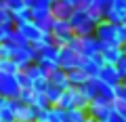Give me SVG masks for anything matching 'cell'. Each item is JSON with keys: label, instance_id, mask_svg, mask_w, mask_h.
<instances>
[{"label": "cell", "instance_id": "obj_36", "mask_svg": "<svg viewBox=\"0 0 126 122\" xmlns=\"http://www.w3.org/2000/svg\"><path fill=\"white\" fill-rule=\"evenodd\" d=\"M15 76H17V82H19V86H21V88H32V78L27 76L23 70H21V72H17Z\"/></svg>", "mask_w": 126, "mask_h": 122}, {"label": "cell", "instance_id": "obj_25", "mask_svg": "<svg viewBox=\"0 0 126 122\" xmlns=\"http://www.w3.org/2000/svg\"><path fill=\"white\" fill-rule=\"evenodd\" d=\"M23 72H25L27 76L32 78V82H34V80H38V78H46V76H48V72H46V70L42 68V65L38 63V61H36V63H32V65H27V68L23 70Z\"/></svg>", "mask_w": 126, "mask_h": 122}, {"label": "cell", "instance_id": "obj_29", "mask_svg": "<svg viewBox=\"0 0 126 122\" xmlns=\"http://www.w3.org/2000/svg\"><path fill=\"white\" fill-rule=\"evenodd\" d=\"M97 80H99V78H97ZM99 97L101 99H105V101H116V88H113V86H107L105 84V82H101L99 80Z\"/></svg>", "mask_w": 126, "mask_h": 122}, {"label": "cell", "instance_id": "obj_21", "mask_svg": "<svg viewBox=\"0 0 126 122\" xmlns=\"http://www.w3.org/2000/svg\"><path fill=\"white\" fill-rule=\"evenodd\" d=\"M80 93L84 95L86 101H93L94 97H99V80H97V78H88V80L80 86Z\"/></svg>", "mask_w": 126, "mask_h": 122}, {"label": "cell", "instance_id": "obj_45", "mask_svg": "<svg viewBox=\"0 0 126 122\" xmlns=\"http://www.w3.org/2000/svg\"><path fill=\"white\" fill-rule=\"evenodd\" d=\"M4 101H6L4 97H0V109H2V105H4Z\"/></svg>", "mask_w": 126, "mask_h": 122}, {"label": "cell", "instance_id": "obj_2", "mask_svg": "<svg viewBox=\"0 0 126 122\" xmlns=\"http://www.w3.org/2000/svg\"><path fill=\"white\" fill-rule=\"evenodd\" d=\"M69 46H72L80 57H94V55H101V49H103L101 40L94 36V34L93 36H76Z\"/></svg>", "mask_w": 126, "mask_h": 122}, {"label": "cell", "instance_id": "obj_47", "mask_svg": "<svg viewBox=\"0 0 126 122\" xmlns=\"http://www.w3.org/2000/svg\"><path fill=\"white\" fill-rule=\"evenodd\" d=\"M122 51H124V55H126V44H122Z\"/></svg>", "mask_w": 126, "mask_h": 122}, {"label": "cell", "instance_id": "obj_41", "mask_svg": "<svg viewBox=\"0 0 126 122\" xmlns=\"http://www.w3.org/2000/svg\"><path fill=\"white\" fill-rule=\"evenodd\" d=\"M0 57H13V46L2 42V46H0Z\"/></svg>", "mask_w": 126, "mask_h": 122}, {"label": "cell", "instance_id": "obj_27", "mask_svg": "<svg viewBox=\"0 0 126 122\" xmlns=\"http://www.w3.org/2000/svg\"><path fill=\"white\" fill-rule=\"evenodd\" d=\"M30 21H32V11L27 9V6H23L21 11L13 13V25H15V27L23 25V23H30Z\"/></svg>", "mask_w": 126, "mask_h": 122}, {"label": "cell", "instance_id": "obj_11", "mask_svg": "<svg viewBox=\"0 0 126 122\" xmlns=\"http://www.w3.org/2000/svg\"><path fill=\"white\" fill-rule=\"evenodd\" d=\"M105 19L116 25L126 23V0H111V6L105 13Z\"/></svg>", "mask_w": 126, "mask_h": 122}, {"label": "cell", "instance_id": "obj_35", "mask_svg": "<svg viewBox=\"0 0 126 122\" xmlns=\"http://www.w3.org/2000/svg\"><path fill=\"white\" fill-rule=\"evenodd\" d=\"M48 88V76L46 78H38V80L32 82V90H36V93H44Z\"/></svg>", "mask_w": 126, "mask_h": 122}, {"label": "cell", "instance_id": "obj_33", "mask_svg": "<svg viewBox=\"0 0 126 122\" xmlns=\"http://www.w3.org/2000/svg\"><path fill=\"white\" fill-rule=\"evenodd\" d=\"M0 25H13V13L0 4Z\"/></svg>", "mask_w": 126, "mask_h": 122}, {"label": "cell", "instance_id": "obj_43", "mask_svg": "<svg viewBox=\"0 0 126 122\" xmlns=\"http://www.w3.org/2000/svg\"><path fill=\"white\" fill-rule=\"evenodd\" d=\"M105 122H126V120H124V118H122V116H118L116 112H111V114H109V118H107V120H105Z\"/></svg>", "mask_w": 126, "mask_h": 122}, {"label": "cell", "instance_id": "obj_48", "mask_svg": "<svg viewBox=\"0 0 126 122\" xmlns=\"http://www.w3.org/2000/svg\"><path fill=\"white\" fill-rule=\"evenodd\" d=\"M50 2H57V0H50Z\"/></svg>", "mask_w": 126, "mask_h": 122}, {"label": "cell", "instance_id": "obj_12", "mask_svg": "<svg viewBox=\"0 0 126 122\" xmlns=\"http://www.w3.org/2000/svg\"><path fill=\"white\" fill-rule=\"evenodd\" d=\"M19 32H21V36L25 38V42L27 44H40V40H42V36H44V32H40L38 30V25L34 21H30V23H23V25H19L17 27Z\"/></svg>", "mask_w": 126, "mask_h": 122}, {"label": "cell", "instance_id": "obj_19", "mask_svg": "<svg viewBox=\"0 0 126 122\" xmlns=\"http://www.w3.org/2000/svg\"><path fill=\"white\" fill-rule=\"evenodd\" d=\"M17 105H19V99H6L2 109H0V120L17 122Z\"/></svg>", "mask_w": 126, "mask_h": 122}, {"label": "cell", "instance_id": "obj_39", "mask_svg": "<svg viewBox=\"0 0 126 122\" xmlns=\"http://www.w3.org/2000/svg\"><path fill=\"white\" fill-rule=\"evenodd\" d=\"M113 112L126 120V103H122V101H118V99H116V101H113Z\"/></svg>", "mask_w": 126, "mask_h": 122}, {"label": "cell", "instance_id": "obj_42", "mask_svg": "<svg viewBox=\"0 0 126 122\" xmlns=\"http://www.w3.org/2000/svg\"><path fill=\"white\" fill-rule=\"evenodd\" d=\"M13 27H15V25H0V40H2V42L9 38V34H11Z\"/></svg>", "mask_w": 126, "mask_h": 122}, {"label": "cell", "instance_id": "obj_51", "mask_svg": "<svg viewBox=\"0 0 126 122\" xmlns=\"http://www.w3.org/2000/svg\"><path fill=\"white\" fill-rule=\"evenodd\" d=\"M124 84H126V80H124Z\"/></svg>", "mask_w": 126, "mask_h": 122}, {"label": "cell", "instance_id": "obj_8", "mask_svg": "<svg viewBox=\"0 0 126 122\" xmlns=\"http://www.w3.org/2000/svg\"><path fill=\"white\" fill-rule=\"evenodd\" d=\"M19 90H21V86H19L15 74H0V97H4V99H17Z\"/></svg>", "mask_w": 126, "mask_h": 122}, {"label": "cell", "instance_id": "obj_20", "mask_svg": "<svg viewBox=\"0 0 126 122\" xmlns=\"http://www.w3.org/2000/svg\"><path fill=\"white\" fill-rule=\"evenodd\" d=\"M38 118V109L34 105H27V103H21L19 101L17 105V122H36Z\"/></svg>", "mask_w": 126, "mask_h": 122}, {"label": "cell", "instance_id": "obj_3", "mask_svg": "<svg viewBox=\"0 0 126 122\" xmlns=\"http://www.w3.org/2000/svg\"><path fill=\"white\" fill-rule=\"evenodd\" d=\"M88 105V101L84 99V95L80 93V88L78 86H67V88L63 90V95H61V99H59V103H57V107H61V109H74V107H86Z\"/></svg>", "mask_w": 126, "mask_h": 122}, {"label": "cell", "instance_id": "obj_7", "mask_svg": "<svg viewBox=\"0 0 126 122\" xmlns=\"http://www.w3.org/2000/svg\"><path fill=\"white\" fill-rule=\"evenodd\" d=\"M13 61L19 65V70H25L27 65L38 61V51L32 44H23V46H15L13 49Z\"/></svg>", "mask_w": 126, "mask_h": 122}, {"label": "cell", "instance_id": "obj_24", "mask_svg": "<svg viewBox=\"0 0 126 122\" xmlns=\"http://www.w3.org/2000/svg\"><path fill=\"white\" fill-rule=\"evenodd\" d=\"M86 118H88L86 107H74L65 112V122H86Z\"/></svg>", "mask_w": 126, "mask_h": 122}, {"label": "cell", "instance_id": "obj_15", "mask_svg": "<svg viewBox=\"0 0 126 122\" xmlns=\"http://www.w3.org/2000/svg\"><path fill=\"white\" fill-rule=\"evenodd\" d=\"M97 78H99L101 82H105L107 86H113V88H116L118 84H122V76H120V72H118L116 65H103Z\"/></svg>", "mask_w": 126, "mask_h": 122}, {"label": "cell", "instance_id": "obj_13", "mask_svg": "<svg viewBox=\"0 0 126 122\" xmlns=\"http://www.w3.org/2000/svg\"><path fill=\"white\" fill-rule=\"evenodd\" d=\"M36 122H65V109L50 105L46 109H38V118Z\"/></svg>", "mask_w": 126, "mask_h": 122}, {"label": "cell", "instance_id": "obj_38", "mask_svg": "<svg viewBox=\"0 0 126 122\" xmlns=\"http://www.w3.org/2000/svg\"><path fill=\"white\" fill-rule=\"evenodd\" d=\"M116 99L122 101V103H126V84H124V82L116 86Z\"/></svg>", "mask_w": 126, "mask_h": 122}, {"label": "cell", "instance_id": "obj_37", "mask_svg": "<svg viewBox=\"0 0 126 122\" xmlns=\"http://www.w3.org/2000/svg\"><path fill=\"white\" fill-rule=\"evenodd\" d=\"M32 97H34V90H32V88H21L17 99L21 101V103H27V105H30V103H32Z\"/></svg>", "mask_w": 126, "mask_h": 122}, {"label": "cell", "instance_id": "obj_26", "mask_svg": "<svg viewBox=\"0 0 126 122\" xmlns=\"http://www.w3.org/2000/svg\"><path fill=\"white\" fill-rule=\"evenodd\" d=\"M17 72H21V70L13 61V57H0V74H17Z\"/></svg>", "mask_w": 126, "mask_h": 122}, {"label": "cell", "instance_id": "obj_14", "mask_svg": "<svg viewBox=\"0 0 126 122\" xmlns=\"http://www.w3.org/2000/svg\"><path fill=\"white\" fill-rule=\"evenodd\" d=\"M103 65L105 63H103V59H101V55H94V57H82L80 70L88 74V78H97Z\"/></svg>", "mask_w": 126, "mask_h": 122}, {"label": "cell", "instance_id": "obj_23", "mask_svg": "<svg viewBox=\"0 0 126 122\" xmlns=\"http://www.w3.org/2000/svg\"><path fill=\"white\" fill-rule=\"evenodd\" d=\"M88 80V74L86 72H82L80 68H74V70H67V82H69V86H78L80 88L84 82Z\"/></svg>", "mask_w": 126, "mask_h": 122}, {"label": "cell", "instance_id": "obj_18", "mask_svg": "<svg viewBox=\"0 0 126 122\" xmlns=\"http://www.w3.org/2000/svg\"><path fill=\"white\" fill-rule=\"evenodd\" d=\"M59 49L61 46H57L55 42H50V44H42L38 51V61H55L57 63V59H59Z\"/></svg>", "mask_w": 126, "mask_h": 122}, {"label": "cell", "instance_id": "obj_16", "mask_svg": "<svg viewBox=\"0 0 126 122\" xmlns=\"http://www.w3.org/2000/svg\"><path fill=\"white\" fill-rule=\"evenodd\" d=\"M122 57H124V51H122L120 44H109L101 49V59H103L105 65H116Z\"/></svg>", "mask_w": 126, "mask_h": 122}, {"label": "cell", "instance_id": "obj_4", "mask_svg": "<svg viewBox=\"0 0 126 122\" xmlns=\"http://www.w3.org/2000/svg\"><path fill=\"white\" fill-rule=\"evenodd\" d=\"M94 36L101 40V44L103 46H109V44H120V36H118V25L111 21H107V19H103V21L97 23V27H94ZM122 46V44H120Z\"/></svg>", "mask_w": 126, "mask_h": 122}, {"label": "cell", "instance_id": "obj_40", "mask_svg": "<svg viewBox=\"0 0 126 122\" xmlns=\"http://www.w3.org/2000/svg\"><path fill=\"white\" fill-rule=\"evenodd\" d=\"M116 68H118V72H120V76H122V82H124L126 80V55L116 63Z\"/></svg>", "mask_w": 126, "mask_h": 122}, {"label": "cell", "instance_id": "obj_31", "mask_svg": "<svg viewBox=\"0 0 126 122\" xmlns=\"http://www.w3.org/2000/svg\"><path fill=\"white\" fill-rule=\"evenodd\" d=\"M30 105H34L36 109H46V107H50L46 95H44V93H36V90H34V97H32V103H30Z\"/></svg>", "mask_w": 126, "mask_h": 122}, {"label": "cell", "instance_id": "obj_5", "mask_svg": "<svg viewBox=\"0 0 126 122\" xmlns=\"http://www.w3.org/2000/svg\"><path fill=\"white\" fill-rule=\"evenodd\" d=\"M86 112H88V118H94V120H99V122H105L109 118V114L113 112V103L111 101L101 99V97H94L93 101H88Z\"/></svg>", "mask_w": 126, "mask_h": 122}, {"label": "cell", "instance_id": "obj_6", "mask_svg": "<svg viewBox=\"0 0 126 122\" xmlns=\"http://www.w3.org/2000/svg\"><path fill=\"white\" fill-rule=\"evenodd\" d=\"M50 34H53V40H55L57 46H69L74 42V38H76V34L72 32L69 23L67 21H57V19L53 21V30H50Z\"/></svg>", "mask_w": 126, "mask_h": 122}, {"label": "cell", "instance_id": "obj_49", "mask_svg": "<svg viewBox=\"0 0 126 122\" xmlns=\"http://www.w3.org/2000/svg\"><path fill=\"white\" fill-rule=\"evenodd\" d=\"M0 46H2V40H0Z\"/></svg>", "mask_w": 126, "mask_h": 122}, {"label": "cell", "instance_id": "obj_9", "mask_svg": "<svg viewBox=\"0 0 126 122\" xmlns=\"http://www.w3.org/2000/svg\"><path fill=\"white\" fill-rule=\"evenodd\" d=\"M57 63L61 70H74V68H80L82 63V57L76 53V51L72 49V46H61L59 49V59H57Z\"/></svg>", "mask_w": 126, "mask_h": 122}, {"label": "cell", "instance_id": "obj_34", "mask_svg": "<svg viewBox=\"0 0 126 122\" xmlns=\"http://www.w3.org/2000/svg\"><path fill=\"white\" fill-rule=\"evenodd\" d=\"M23 4L27 9H48L50 0H23Z\"/></svg>", "mask_w": 126, "mask_h": 122}, {"label": "cell", "instance_id": "obj_32", "mask_svg": "<svg viewBox=\"0 0 126 122\" xmlns=\"http://www.w3.org/2000/svg\"><path fill=\"white\" fill-rule=\"evenodd\" d=\"M0 4L6 6L11 13H17V11H21L23 6H25V4H23V0H0Z\"/></svg>", "mask_w": 126, "mask_h": 122}, {"label": "cell", "instance_id": "obj_22", "mask_svg": "<svg viewBox=\"0 0 126 122\" xmlns=\"http://www.w3.org/2000/svg\"><path fill=\"white\" fill-rule=\"evenodd\" d=\"M48 82H50V84H55V86H59V88H67V86H69V82H67V72L61 70V68L48 72Z\"/></svg>", "mask_w": 126, "mask_h": 122}, {"label": "cell", "instance_id": "obj_46", "mask_svg": "<svg viewBox=\"0 0 126 122\" xmlns=\"http://www.w3.org/2000/svg\"><path fill=\"white\" fill-rule=\"evenodd\" d=\"M86 122H99V120H94V118H86Z\"/></svg>", "mask_w": 126, "mask_h": 122}, {"label": "cell", "instance_id": "obj_10", "mask_svg": "<svg viewBox=\"0 0 126 122\" xmlns=\"http://www.w3.org/2000/svg\"><path fill=\"white\" fill-rule=\"evenodd\" d=\"M32 11V21L38 25V30L40 32H50L53 30V15H50V6L48 9H30Z\"/></svg>", "mask_w": 126, "mask_h": 122}, {"label": "cell", "instance_id": "obj_1", "mask_svg": "<svg viewBox=\"0 0 126 122\" xmlns=\"http://www.w3.org/2000/svg\"><path fill=\"white\" fill-rule=\"evenodd\" d=\"M67 23H69V27H72V32L76 36H93L94 27H97L94 17L86 9H74V13L67 19Z\"/></svg>", "mask_w": 126, "mask_h": 122}, {"label": "cell", "instance_id": "obj_44", "mask_svg": "<svg viewBox=\"0 0 126 122\" xmlns=\"http://www.w3.org/2000/svg\"><path fill=\"white\" fill-rule=\"evenodd\" d=\"M65 2H67L69 6H74V9H80V6H82V2H84V0H65Z\"/></svg>", "mask_w": 126, "mask_h": 122}, {"label": "cell", "instance_id": "obj_50", "mask_svg": "<svg viewBox=\"0 0 126 122\" xmlns=\"http://www.w3.org/2000/svg\"><path fill=\"white\" fill-rule=\"evenodd\" d=\"M0 122H4V120H0Z\"/></svg>", "mask_w": 126, "mask_h": 122}, {"label": "cell", "instance_id": "obj_28", "mask_svg": "<svg viewBox=\"0 0 126 122\" xmlns=\"http://www.w3.org/2000/svg\"><path fill=\"white\" fill-rule=\"evenodd\" d=\"M63 90H65V88H59V86H55V84H50V82H48V88L44 90V95H46V99H48L50 105H57V103H59Z\"/></svg>", "mask_w": 126, "mask_h": 122}, {"label": "cell", "instance_id": "obj_30", "mask_svg": "<svg viewBox=\"0 0 126 122\" xmlns=\"http://www.w3.org/2000/svg\"><path fill=\"white\" fill-rule=\"evenodd\" d=\"M4 42H6L9 46H13V49H15V46H23V44H27V42H25V38L21 36V32H19L17 27H13V30H11L9 38H6Z\"/></svg>", "mask_w": 126, "mask_h": 122}, {"label": "cell", "instance_id": "obj_17", "mask_svg": "<svg viewBox=\"0 0 126 122\" xmlns=\"http://www.w3.org/2000/svg\"><path fill=\"white\" fill-rule=\"evenodd\" d=\"M74 13V6H69L65 0H57V2H50V15L57 21H67Z\"/></svg>", "mask_w": 126, "mask_h": 122}]
</instances>
